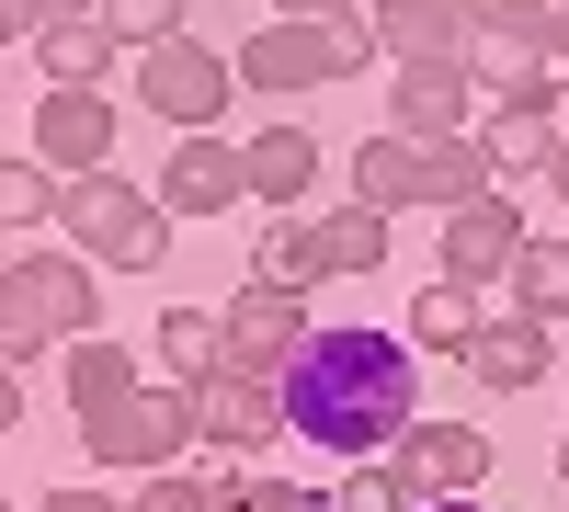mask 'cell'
<instances>
[{"instance_id":"cell-1","label":"cell","mask_w":569,"mask_h":512,"mask_svg":"<svg viewBox=\"0 0 569 512\" xmlns=\"http://www.w3.org/2000/svg\"><path fill=\"white\" fill-rule=\"evenodd\" d=\"M421 342L399 331H319L297 364H284V422H297L319 455H342V468H365V455H399V433L421 422Z\"/></svg>"},{"instance_id":"cell-2","label":"cell","mask_w":569,"mask_h":512,"mask_svg":"<svg viewBox=\"0 0 569 512\" xmlns=\"http://www.w3.org/2000/svg\"><path fill=\"white\" fill-rule=\"evenodd\" d=\"M479 194H501V160L479 149V137H365L353 149V205H376V217H399V205H433V217H456V205H479Z\"/></svg>"},{"instance_id":"cell-3","label":"cell","mask_w":569,"mask_h":512,"mask_svg":"<svg viewBox=\"0 0 569 512\" xmlns=\"http://www.w3.org/2000/svg\"><path fill=\"white\" fill-rule=\"evenodd\" d=\"M0 319H12V364H46L103 331V262L58 251V240H23L12 251V285H0Z\"/></svg>"},{"instance_id":"cell-4","label":"cell","mask_w":569,"mask_h":512,"mask_svg":"<svg viewBox=\"0 0 569 512\" xmlns=\"http://www.w3.org/2000/svg\"><path fill=\"white\" fill-rule=\"evenodd\" d=\"M58 240L91 251V262H114V273H149L171 251V205L137 194V182H114V171H80L58 194Z\"/></svg>"},{"instance_id":"cell-5","label":"cell","mask_w":569,"mask_h":512,"mask_svg":"<svg viewBox=\"0 0 569 512\" xmlns=\"http://www.w3.org/2000/svg\"><path fill=\"white\" fill-rule=\"evenodd\" d=\"M126 80H137V103H149L171 137H217L228 103H240V58H217V46H194V34H171V46H149V58H126Z\"/></svg>"},{"instance_id":"cell-6","label":"cell","mask_w":569,"mask_h":512,"mask_svg":"<svg viewBox=\"0 0 569 512\" xmlns=\"http://www.w3.org/2000/svg\"><path fill=\"white\" fill-rule=\"evenodd\" d=\"M194 433H206V410H194V388H171V377H149L126 410H103V422H80L91 468H137V479L182 468V444H194Z\"/></svg>"},{"instance_id":"cell-7","label":"cell","mask_w":569,"mask_h":512,"mask_svg":"<svg viewBox=\"0 0 569 512\" xmlns=\"http://www.w3.org/2000/svg\"><path fill=\"white\" fill-rule=\"evenodd\" d=\"M388 262V217L376 205H342V217H273V240H262V273L273 285H330V273H376Z\"/></svg>"},{"instance_id":"cell-8","label":"cell","mask_w":569,"mask_h":512,"mask_svg":"<svg viewBox=\"0 0 569 512\" xmlns=\"http://www.w3.org/2000/svg\"><path fill=\"white\" fill-rule=\"evenodd\" d=\"M376 58V23H262L240 46V80L251 91H330Z\"/></svg>"},{"instance_id":"cell-9","label":"cell","mask_w":569,"mask_h":512,"mask_svg":"<svg viewBox=\"0 0 569 512\" xmlns=\"http://www.w3.org/2000/svg\"><path fill=\"white\" fill-rule=\"evenodd\" d=\"M319 342V319L297 285H273V273H251L240 297H228V377H273L284 388V364H297Z\"/></svg>"},{"instance_id":"cell-10","label":"cell","mask_w":569,"mask_h":512,"mask_svg":"<svg viewBox=\"0 0 569 512\" xmlns=\"http://www.w3.org/2000/svg\"><path fill=\"white\" fill-rule=\"evenodd\" d=\"M479 114H490L479 58H421V69H399V91H388V126H399V137H479Z\"/></svg>"},{"instance_id":"cell-11","label":"cell","mask_w":569,"mask_h":512,"mask_svg":"<svg viewBox=\"0 0 569 512\" xmlns=\"http://www.w3.org/2000/svg\"><path fill=\"white\" fill-rule=\"evenodd\" d=\"M512 262H525V205L512 194H479V205L445 217V262L433 273H456V285H512Z\"/></svg>"},{"instance_id":"cell-12","label":"cell","mask_w":569,"mask_h":512,"mask_svg":"<svg viewBox=\"0 0 569 512\" xmlns=\"http://www.w3.org/2000/svg\"><path fill=\"white\" fill-rule=\"evenodd\" d=\"M23 149L58 171V182L103 171V149H114V103H103V91H46V103H34V126H23Z\"/></svg>"},{"instance_id":"cell-13","label":"cell","mask_w":569,"mask_h":512,"mask_svg":"<svg viewBox=\"0 0 569 512\" xmlns=\"http://www.w3.org/2000/svg\"><path fill=\"white\" fill-rule=\"evenodd\" d=\"M251 194V149L240 137H182V149L160 160V205L171 217H228Z\"/></svg>"},{"instance_id":"cell-14","label":"cell","mask_w":569,"mask_h":512,"mask_svg":"<svg viewBox=\"0 0 569 512\" xmlns=\"http://www.w3.org/2000/svg\"><path fill=\"white\" fill-rule=\"evenodd\" d=\"M376 58H399V69H421V58H479V12L467 0H376Z\"/></svg>"},{"instance_id":"cell-15","label":"cell","mask_w":569,"mask_h":512,"mask_svg":"<svg viewBox=\"0 0 569 512\" xmlns=\"http://www.w3.org/2000/svg\"><path fill=\"white\" fill-rule=\"evenodd\" d=\"M194 410H206V444H217V455H262L273 433H297V422H284V388H273V377H206V388H194Z\"/></svg>"},{"instance_id":"cell-16","label":"cell","mask_w":569,"mask_h":512,"mask_svg":"<svg viewBox=\"0 0 569 512\" xmlns=\"http://www.w3.org/2000/svg\"><path fill=\"white\" fill-rule=\"evenodd\" d=\"M399 468L433 490V501H479V479H490V433H479V422H410V433H399Z\"/></svg>"},{"instance_id":"cell-17","label":"cell","mask_w":569,"mask_h":512,"mask_svg":"<svg viewBox=\"0 0 569 512\" xmlns=\"http://www.w3.org/2000/svg\"><path fill=\"white\" fill-rule=\"evenodd\" d=\"M547 364H558V331L525 319V308H501L479 331V353H467V377H479L490 399H525V388H547Z\"/></svg>"},{"instance_id":"cell-18","label":"cell","mask_w":569,"mask_h":512,"mask_svg":"<svg viewBox=\"0 0 569 512\" xmlns=\"http://www.w3.org/2000/svg\"><path fill=\"white\" fill-rule=\"evenodd\" d=\"M490 285H456V273H433V285H421L410 297V319H399V331L421 342V353H479V331H490Z\"/></svg>"},{"instance_id":"cell-19","label":"cell","mask_w":569,"mask_h":512,"mask_svg":"<svg viewBox=\"0 0 569 512\" xmlns=\"http://www.w3.org/2000/svg\"><path fill=\"white\" fill-rule=\"evenodd\" d=\"M308 182H319V137H308V126H262V137H251V205L308 217Z\"/></svg>"},{"instance_id":"cell-20","label":"cell","mask_w":569,"mask_h":512,"mask_svg":"<svg viewBox=\"0 0 569 512\" xmlns=\"http://www.w3.org/2000/svg\"><path fill=\"white\" fill-rule=\"evenodd\" d=\"M479 149L501 160V182H525V171H558V149H569V114H536V103H490V114H479Z\"/></svg>"},{"instance_id":"cell-21","label":"cell","mask_w":569,"mask_h":512,"mask_svg":"<svg viewBox=\"0 0 569 512\" xmlns=\"http://www.w3.org/2000/svg\"><path fill=\"white\" fill-rule=\"evenodd\" d=\"M160 377L171 388L228 377V308H160Z\"/></svg>"},{"instance_id":"cell-22","label":"cell","mask_w":569,"mask_h":512,"mask_svg":"<svg viewBox=\"0 0 569 512\" xmlns=\"http://www.w3.org/2000/svg\"><path fill=\"white\" fill-rule=\"evenodd\" d=\"M137 388H149V377H137V353H126V342H103V331L69 342V422H103V410H126Z\"/></svg>"},{"instance_id":"cell-23","label":"cell","mask_w":569,"mask_h":512,"mask_svg":"<svg viewBox=\"0 0 569 512\" xmlns=\"http://www.w3.org/2000/svg\"><path fill=\"white\" fill-rule=\"evenodd\" d=\"M114 58H126V34L91 12V23H69L58 46H34V69H46V91H103L114 80Z\"/></svg>"},{"instance_id":"cell-24","label":"cell","mask_w":569,"mask_h":512,"mask_svg":"<svg viewBox=\"0 0 569 512\" xmlns=\"http://www.w3.org/2000/svg\"><path fill=\"white\" fill-rule=\"evenodd\" d=\"M490 46H512V58H536L569 80V0H512V12L490 23Z\"/></svg>"},{"instance_id":"cell-25","label":"cell","mask_w":569,"mask_h":512,"mask_svg":"<svg viewBox=\"0 0 569 512\" xmlns=\"http://www.w3.org/2000/svg\"><path fill=\"white\" fill-rule=\"evenodd\" d=\"M501 297L558 331V319H569V240H525V262H512V285H501Z\"/></svg>"},{"instance_id":"cell-26","label":"cell","mask_w":569,"mask_h":512,"mask_svg":"<svg viewBox=\"0 0 569 512\" xmlns=\"http://www.w3.org/2000/svg\"><path fill=\"white\" fill-rule=\"evenodd\" d=\"M342 512H433V490L399 455H365V468H342Z\"/></svg>"},{"instance_id":"cell-27","label":"cell","mask_w":569,"mask_h":512,"mask_svg":"<svg viewBox=\"0 0 569 512\" xmlns=\"http://www.w3.org/2000/svg\"><path fill=\"white\" fill-rule=\"evenodd\" d=\"M58 194H69V182L46 171V160H12V182H0V217L34 240V228H58Z\"/></svg>"},{"instance_id":"cell-28","label":"cell","mask_w":569,"mask_h":512,"mask_svg":"<svg viewBox=\"0 0 569 512\" xmlns=\"http://www.w3.org/2000/svg\"><path fill=\"white\" fill-rule=\"evenodd\" d=\"M126 512H228V490H217L206 468H160V479H149V490H137Z\"/></svg>"},{"instance_id":"cell-29","label":"cell","mask_w":569,"mask_h":512,"mask_svg":"<svg viewBox=\"0 0 569 512\" xmlns=\"http://www.w3.org/2000/svg\"><path fill=\"white\" fill-rule=\"evenodd\" d=\"M103 23L126 34V58H149V46L182 34V0H103Z\"/></svg>"},{"instance_id":"cell-30","label":"cell","mask_w":569,"mask_h":512,"mask_svg":"<svg viewBox=\"0 0 569 512\" xmlns=\"http://www.w3.org/2000/svg\"><path fill=\"white\" fill-rule=\"evenodd\" d=\"M91 12H103V0H12V46L34 58V46H58V34L91 23Z\"/></svg>"},{"instance_id":"cell-31","label":"cell","mask_w":569,"mask_h":512,"mask_svg":"<svg viewBox=\"0 0 569 512\" xmlns=\"http://www.w3.org/2000/svg\"><path fill=\"white\" fill-rule=\"evenodd\" d=\"M228 512H342V501H330V490H308V479H251Z\"/></svg>"},{"instance_id":"cell-32","label":"cell","mask_w":569,"mask_h":512,"mask_svg":"<svg viewBox=\"0 0 569 512\" xmlns=\"http://www.w3.org/2000/svg\"><path fill=\"white\" fill-rule=\"evenodd\" d=\"M273 23H365V0H273Z\"/></svg>"},{"instance_id":"cell-33","label":"cell","mask_w":569,"mask_h":512,"mask_svg":"<svg viewBox=\"0 0 569 512\" xmlns=\"http://www.w3.org/2000/svg\"><path fill=\"white\" fill-rule=\"evenodd\" d=\"M23 512H126V501H114V490H34Z\"/></svg>"},{"instance_id":"cell-34","label":"cell","mask_w":569,"mask_h":512,"mask_svg":"<svg viewBox=\"0 0 569 512\" xmlns=\"http://www.w3.org/2000/svg\"><path fill=\"white\" fill-rule=\"evenodd\" d=\"M467 12H479V34H490V23H501V12H512V0H467Z\"/></svg>"},{"instance_id":"cell-35","label":"cell","mask_w":569,"mask_h":512,"mask_svg":"<svg viewBox=\"0 0 569 512\" xmlns=\"http://www.w3.org/2000/svg\"><path fill=\"white\" fill-rule=\"evenodd\" d=\"M547 182H558V205H569V149H558V171H547Z\"/></svg>"},{"instance_id":"cell-36","label":"cell","mask_w":569,"mask_h":512,"mask_svg":"<svg viewBox=\"0 0 569 512\" xmlns=\"http://www.w3.org/2000/svg\"><path fill=\"white\" fill-rule=\"evenodd\" d=\"M433 512H479V501H433Z\"/></svg>"},{"instance_id":"cell-37","label":"cell","mask_w":569,"mask_h":512,"mask_svg":"<svg viewBox=\"0 0 569 512\" xmlns=\"http://www.w3.org/2000/svg\"><path fill=\"white\" fill-rule=\"evenodd\" d=\"M558 479H569V444H558Z\"/></svg>"}]
</instances>
